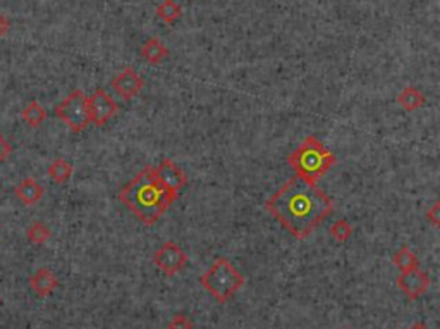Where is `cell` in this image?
Listing matches in <instances>:
<instances>
[{
  "mask_svg": "<svg viewBox=\"0 0 440 329\" xmlns=\"http://www.w3.org/2000/svg\"><path fill=\"white\" fill-rule=\"evenodd\" d=\"M55 116L73 133H83L90 123L86 95L83 90H73L55 107Z\"/></svg>",
  "mask_w": 440,
  "mask_h": 329,
  "instance_id": "cell-5",
  "label": "cell"
},
{
  "mask_svg": "<svg viewBox=\"0 0 440 329\" xmlns=\"http://www.w3.org/2000/svg\"><path fill=\"white\" fill-rule=\"evenodd\" d=\"M28 285H30V290L35 295L40 296V299H47L59 288V278L52 269L40 267L30 276Z\"/></svg>",
  "mask_w": 440,
  "mask_h": 329,
  "instance_id": "cell-11",
  "label": "cell"
},
{
  "mask_svg": "<svg viewBox=\"0 0 440 329\" xmlns=\"http://www.w3.org/2000/svg\"><path fill=\"white\" fill-rule=\"evenodd\" d=\"M200 285L207 290L219 303H227L244 285V276L230 264L226 257H219L201 274Z\"/></svg>",
  "mask_w": 440,
  "mask_h": 329,
  "instance_id": "cell-4",
  "label": "cell"
},
{
  "mask_svg": "<svg viewBox=\"0 0 440 329\" xmlns=\"http://www.w3.org/2000/svg\"><path fill=\"white\" fill-rule=\"evenodd\" d=\"M113 91H116L119 97H122L124 100H133L134 97L141 94V90L145 88V81L133 67H126V69L120 71L119 74L112 78L110 81Z\"/></svg>",
  "mask_w": 440,
  "mask_h": 329,
  "instance_id": "cell-10",
  "label": "cell"
},
{
  "mask_svg": "<svg viewBox=\"0 0 440 329\" xmlns=\"http://www.w3.org/2000/svg\"><path fill=\"white\" fill-rule=\"evenodd\" d=\"M268 214L296 240H306L333 212V200L315 183L294 175L265 202Z\"/></svg>",
  "mask_w": 440,
  "mask_h": 329,
  "instance_id": "cell-1",
  "label": "cell"
},
{
  "mask_svg": "<svg viewBox=\"0 0 440 329\" xmlns=\"http://www.w3.org/2000/svg\"><path fill=\"white\" fill-rule=\"evenodd\" d=\"M73 164L62 157L55 159V161H52L51 166H48V176H51V179L55 185H64V183L69 181V179L73 178Z\"/></svg>",
  "mask_w": 440,
  "mask_h": 329,
  "instance_id": "cell-15",
  "label": "cell"
},
{
  "mask_svg": "<svg viewBox=\"0 0 440 329\" xmlns=\"http://www.w3.org/2000/svg\"><path fill=\"white\" fill-rule=\"evenodd\" d=\"M154 171L158 181L174 195L179 197L181 190L187 185V176L172 159H164L157 168H154Z\"/></svg>",
  "mask_w": 440,
  "mask_h": 329,
  "instance_id": "cell-9",
  "label": "cell"
},
{
  "mask_svg": "<svg viewBox=\"0 0 440 329\" xmlns=\"http://www.w3.org/2000/svg\"><path fill=\"white\" fill-rule=\"evenodd\" d=\"M410 329H430V328H428L425 323H414Z\"/></svg>",
  "mask_w": 440,
  "mask_h": 329,
  "instance_id": "cell-25",
  "label": "cell"
},
{
  "mask_svg": "<svg viewBox=\"0 0 440 329\" xmlns=\"http://www.w3.org/2000/svg\"><path fill=\"white\" fill-rule=\"evenodd\" d=\"M51 236H52L51 228L42 221L33 222V224L26 229L28 242L33 243V245H45V243L51 240Z\"/></svg>",
  "mask_w": 440,
  "mask_h": 329,
  "instance_id": "cell-19",
  "label": "cell"
},
{
  "mask_svg": "<svg viewBox=\"0 0 440 329\" xmlns=\"http://www.w3.org/2000/svg\"><path fill=\"white\" fill-rule=\"evenodd\" d=\"M330 235L337 243H346L353 236V226L347 219H339L330 226Z\"/></svg>",
  "mask_w": 440,
  "mask_h": 329,
  "instance_id": "cell-20",
  "label": "cell"
},
{
  "mask_svg": "<svg viewBox=\"0 0 440 329\" xmlns=\"http://www.w3.org/2000/svg\"><path fill=\"white\" fill-rule=\"evenodd\" d=\"M167 329H194V324L186 314H176V316L169 321Z\"/></svg>",
  "mask_w": 440,
  "mask_h": 329,
  "instance_id": "cell-21",
  "label": "cell"
},
{
  "mask_svg": "<svg viewBox=\"0 0 440 329\" xmlns=\"http://www.w3.org/2000/svg\"><path fill=\"white\" fill-rule=\"evenodd\" d=\"M154 264L164 272L165 276L179 274L187 264V256L176 242H165L157 252L154 254Z\"/></svg>",
  "mask_w": 440,
  "mask_h": 329,
  "instance_id": "cell-6",
  "label": "cell"
},
{
  "mask_svg": "<svg viewBox=\"0 0 440 329\" xmlns=\"http://www.w3.org/2000/svg\"><path fill=\"white\" fill-rule=\"evenodd\" d=\"M21 119H23L30 128H38V126L44 125L45 119H47V111H45V107L38 100H31L30 104L23 109V112H21Z\"/></svg>",
  "mask_w": 440,
  "mask_h": 329,
  "instance_id": "cell-16",
  "label": "cell"
},
{
  "mask_svg": "<svg viewBox=\"0 0 440 329\" xmlns=\"http://www.w3.org/2000/svg\"><path fill=\"white\" fill-rule=\"evenodd\" d=\"M155 12H157L158 19L164 21L165 24H174L183 14V9H181V6L176 0H164V2L158 3Z\"/></svg>",
  "mask_w": 440,
  "mask_h": 329,
  "instance_id": "cell-18",
  "label": "cell"
},
{
  "mask_svg": "<svg viewBox=\"0 0 440 329\" xmlns=\"http://www.w3.org/2000/svg\"><path fill=\"white\" fill-rule=\"evenodd\" d=\"M337 159L317 136L310 134L303 143L291 152L287 164L294 169L296 176L308 183H317L336 166Z\"/></svg>",
  "mask_w": 440,
  "mask_h": 329,
  "instance_id": "cell-3",
  "label": "cell"
},
{
  "mask_svg": "<svg viewBox=\"0 0 440 329\" xmlns=\"http://www.w3.org/2000/svg\"><path fill=\"white\" fill-rule=\"evenodd\" d=\"M425 217H427V221H430L432 224L435 226V228H439L440 226V200H435L434 204H432V207L427 208V212H425Z\"/></svg>",
  "mask_w": 440,
  "mask_h": 329,
  "instance_id": "cell-22",
  "label": "cell"
},
{
  "mask_svg": "<svg viewBox=\"0 0 440 329\" xmlns=\"http://www.w3.org/2000/svg\"><path fill=\"white\" fill-rule=\"evenodd\" d=\"M397 104L401 107L406 109L407 112L418 111L420 107H423L425 104V95L418 90L416 87H406L399 95H397Z\"/></svg>",
  "mask_w": 440,
  "mask_h": 329,
  "instance_id": "cell-14",
  "label": "cell"
},
{
  "mask_svg": "<svg viewBox=\"0 0 440 329\" xmlns=\"http://www.w3.org/2000/svg\"><path fill=\"white\" fill-rule=\"evenodd\" d=\"M397 286L407 299L416 300L427 293L428 286H430V276L425 271H421L420 267L403 271L397 276Z\"/></svg>",
  "mask_w": 440,
  "mask_h": 329,
  "instance_id": "cell-8",
  "label": "cell"
},
{
  "mask_svg": "<svg viewBox=\"0 0 440 329\" xmlns=\"http://www.w3.org/2000/svg\"><path fill=\"white\" fill-rule=\"evenodd\" d=\"M10 152H12V145H10L9 141L0 134V162L6 161V159L10 155Z\"/></svg>",
  "mask_w": 440,
  "mask_h": 329,
  "instance_id": "cell-23",
  "label": "cell"
},
{
  "mask_svg": "<svg viewBox=\"0 0 440 329\" xmlns=\"http://www.w3.org/2000/svg\"><path fill=\"white\" fill-rule=\"evenodd\" d=\"M9 30H10V21L7 19L2 12H0V37H6V35L9 33Z\"/></svg>",
  "mask_w": 440,
  "mask_h": 329,
  "instance_id": "cell-24",
  "label": "cell"
},
{
  "mask_svg": "<svg viewBox=\"0 0 440 329\" xmlns=\"http://www.w3.org/2000/svg\"><path fill=\"white\" fill-rule=\"evenodd\" d=\"M392 264L394 267H397L401 272H403V271H410V269L420 267V259H418L416 254L411 252L407 247H403V249H399L396 254H394Z\"/></svg>",
  "mask_w": 440,
  "mask_h": 329,
  "instance_id": "cell-17",
  "label": "cell"
},
{
  "mask_svg": "<svg viewBox=\"0 0 440 329\" xmlns=\"http://www.w3.org/2000/svg\"><path fill=\"white\" fill-rule=\"evenodd\" d=\"M119 200L145 226H154L177 200V195L158 181L154 168H145L119 190Z\"/></svg>",
  "mask_w": 440,
  "mask_h": 329,
  "instance_id": "cell-2",
  "label": "cell"
},
{
  "mask_svg": "<svg viewBox=\"0 0 440 329\" xmlns=\"http://www.w3.org/2000/svg\"><path fill=\"white\" fill-rule=\"evenodd\" d=\"M14 193H16L17 200H21L24 205H28V207H33V205H37L38 202L44 198L45 190L37 179L24 178L23 181L16 186Z\"/></svg>",
  "mask_w": 440,
  "mask_h": 329,
  "instance_id": "cell-12",
  "label": "cell"
},
{
  "mask_svg": "<svg viewBox=\"0 0 440 329\" xmlns=\"http://www.w3.org/2000/svg\"><path fill=\"white\" fill-rule=\"evenodd\" d=\"M140 54L148 64L157 66L169 55V48H167L158 38H148V40L141 45Z\"/></svg>",
  "mask_w": 440,
  "mask_h": 329,
  "instance_id": "cell-13",
  "label": "cell"
},
{
  "mask_svg": "<svg viewBox=\"0 0 440 329\" xmlns=\"http://www.w3.org/2000/svg\"><path fill=\"white\" fill-rule=\"evenodd\" d=\"M346 329H353V328H346Z\"/></svg>",
  "mask_w": 440,
  "mask_h": 329,
  "instance_id": "cell-27",
  "label": "cell"
},
{
  "mask_svg": "<svg viewBox=\"0 0 440 329\" xmlns=\"http://www.w3.org/2000/svg\"><path fill=\"white\" fill-rule=\"evenodd\" d=\"M86 104L90 123L95 126H104L117 112V104L113 98L102 88H97L90 97H86Z\"/></svg>",
  "mask_w": 440,
  "mask_h": 329,
  "instance_id": "cell-7",
  "label": "cell"
},
{
  "mask_svg": "<svg viewBox=\"0 0 440 329\" xmlns=\"http://www.w3.org/2000/svg\"><path fill=\"white\" fill-rule=\"evenodd\" d=\"M0 307H2V299H0Z\"/></svg>",
  "mask_w": 440,
  "mask_h": 329,
  "instance_id": "cell-26",
  "label": "cell"
}]
</instances>
